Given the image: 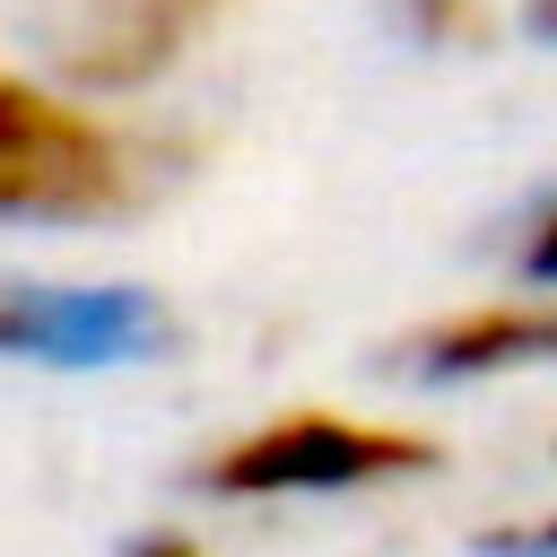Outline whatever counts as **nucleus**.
Wrapping results in <instances>:
<instances>
[{"instance_id":"f257e3e1","label":"nucleus","mask_w":557,"mask_h":557,"mask_svg":"<svg viewBox=\"0 0 557 557\" xmlns=\"http://www.w3.org/2000/svg\"><path fill=\"white\" fill-rule=\"evenodd\" d=\"M165 148L148 131L104 122L87 96L44 87L35 70L0 78V218L9 226H104L131 218L165 183Z\"/></svg>"},{"instance_id":"f03ea898","label":"nucleus","mask_w":557,"mask_h":557,"mask_svg":"<svg viewBox=\"0 0 557 557\" xmlns=\"http://www.w3.org/2000/svg\"><path fill=\"white\" fill-rule=\"evenodd\" d=\"M426 470H435L426 426L305 400V409L235 426L200 461V487L218 505H331V496H374V487H400V479H426Z\"/></svg>"},{"instance_id":"7ed1b4c3","label":"nucleus","mask_w":557,"mask_h":557,"mask_svg":"<svg viewBox=\"0 0 557 557\" xmlns=\"http://www.w3.org/2000/svg\"><path fill=\"white\" fill-rule=\"evenodd\" d=\"M218 17V0H70L52 26V61L70 96H122L183 61V44Z\"/></svg>"},{"instance_id":"20e7f679","label":"nucleus","mask_w":557,"mask_h":557,"mask_svg":"<svg viewBox=\"0 0 557 557\" xmlns=\"http://www.w3.org/2000/svg\"><path fill=\"white\" fill-rule=\"evenodd\" d=\"M157 305L139 287H9L0 305V339L17 357H52V366H104L148 348Z\"/></svg>"},{"instance_id":"39448f33","label":"nucleus","mask_w":557,"mask_h":557,"mask_svg":"<svg viewBox=\"0 0 557 557\" xmlns=\"http://www.w3.org/2000/svg\"><path fill=\"white\" fill-rule=\"evenodd\" d=\"M409 366L435 383H505L531 366H557V296H496V305H461L435 331L409 339Z\"/></svg>"},{"instance_id":"423d86ee","label":"nucleus","mask_w":557,"mask_h":557,"mask_svg":"<svg viewBox=\"0 0 557 557\" xmlns=\"http://www.w3.org/2000/svg\"><path fill=\"white\" fill-rule=\"evenodd\" d=\"M487 548H496V557H557V505H540V513L505 522V531H496Z\"/></svg>"},{"instance_id":"0eeeda50","label":"nucleus","mask_w":557,"mask_h":557,"mask_svg":"<svg viewBox=\"0 0 557 557\" xmlns=\"http://www.w3.org/2000/svg\"><path fill=\"white\" fill-rule=\"evenodd\" d=\"M409 17H418V35H479L487 26L479 0H409Z\"/></svg>"},{"instance_id":"6e6552de","label":"nucleus","mask_w":557,"mask_h":557,"mask_svg":"<svg viewBox=\"0 0 557 557\" xmlns=\"http://www.w3.org/2000/svg\"><path fill=\"white\" fill-rule=\"evenodd\" d=\"M522 270H531L540 287H557V200L531 218V235H522Z\"/></svg>"},{"instance_id":"1a4fd4ad","label":"nucleus","mask_w":557,"mask_h":557,"mask_svg":"<svg viewBox=\"0 0 557 557\" xmlns=\"http://www.w3.org/2000/svg\"><path fill=\"white\" fill-rule=\"evenodd\" d=\"M131 557H218V548L191 531H148V540H131Z\"/></svg>"},{"instance_id":"9d476101","label":"nucleus","mask_w":557,"mask_h":557,"mask_svg":"<svg viewBox=\"0 0 557 557\" xmlns=\"http://www.w3.org/2000/svg\"><path fill=\"white\" fill-rule=\"evenodd\" d=\"M531 26H540V35H557V0H531Z\"/></svg>"}]
</instances>
